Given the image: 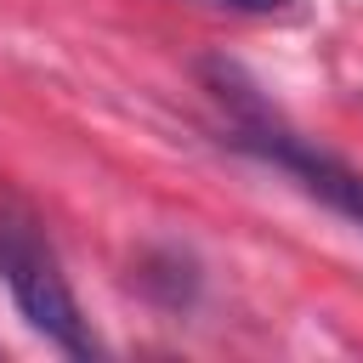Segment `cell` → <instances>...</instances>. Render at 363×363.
Segmentation results:
<instances>
[{"mask_svg":"<svg viewBox=\"0 0 363 363\" xmlns=\"http://www.w3.org/2000/svg\"><path fill=\"white\" fill-rule=\"evenodd\" d=\"M0 284L11 289L23 323L34 335H45L57 352H68V357L96 352V335H91V323H85L74 289H68L57 250H51L34 204L17 199V193H0Z\"/></svg>","mask_w":363,"mask_h":363,"instance_id":"obj_1","label":"cell"},{"mask_svg":"<svg viewBox=\"0 0 363 363\" xmlns=\"http://www.w3.org/2000/svg\"><path fill=\"white\" fill-rule=\"evenodd\" d=\"M233 142L244 153L267 159L272 170H284L289 182H301L318 204H329L340 221H352L363 233V170L357 164H346L340 153H329V147H318V142H306V136H295L272 119H244L233 130Z\"/></svg>","mask_w":363,"mask_h":363,"instance_id":"obj_2","label":"cell"},{"mask_svg":"<svg viewBox=\"0 0 363 363\" xmlns=\"http://www.w3.org/2000/svg\"><path fill=\"white\" fill-rule=\"evenodd\" d=\"M221 11H238V17H295L301 0H210Z\"/></svg>","mask_w":363,"mask_h":363,"instance_id":"obj_3","label":"cell"}]
</instances>
